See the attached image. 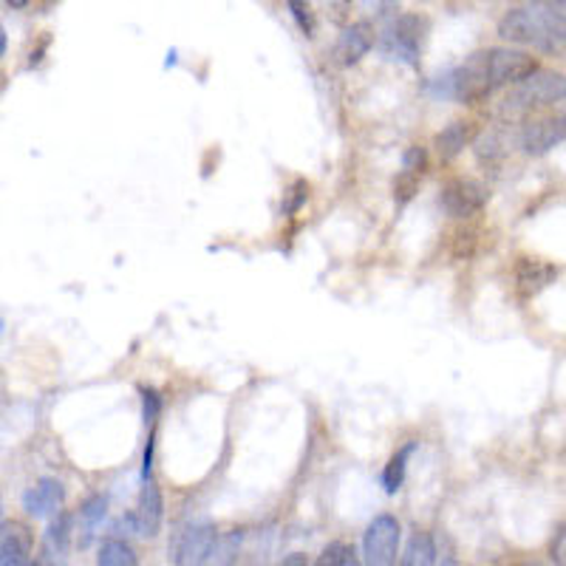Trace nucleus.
I'll use <instances>...</instances> for the list:
<instances>
[{
	"label": "nucleus",
	"mask_w": 566,
	"mask_h": 566,
	"mask_svg": "<svg viewBox=\"0 0 566 566\" xmlns=\"http://www.w3.org/2000/svg\"><path fill=\"white\" fill-rule=\"evenodd\" d=\"M538 72V60L521 49L474 51L456 72L448 77V93L465 105H476L493 97L499 88L524 83Z\"/></svg>",
	"instance_id": "1"
},
{
	"label": "nucleus",
	"mask_w": 566,
	"mask_h": 566,
	"mask_svg": "<svg viewBox=\"0 0 566 566\" xmlns=\"http://www.w3.org/2000/svg\"><path fill=\"white\" fill-rule=\"evenodd\" d=\"M499 37L550 58H566V23L541 0H532L530 7L510 9L499 21Z\"/></svg>",
	"instance_id": "2"
},
{
	"label": "nucleus",
	"mask_w": 566,
	"mask_h": 566,
	"mask_svg": "<svg viewBox=\"0 0 566 566\" xmlns=\"http://www.w3.org/2000/svg\"><path fill=\"white\" fill-rule=\"evenodd\" d=\"M566 102V74L544 72L538 68L532 77L513 86V91L504 97L502 114L504 116H530L532 111L552 108Z\"/></svg>",
	"instance_id": "3"
},
{
	"label": "nucleus",
	"mask_w": 566,
	"mask_h": 566,
	"mask_svg": "<svg viewBox=\"0 0 566 566\" xmlns=\"http://www.w3.org/2000/svg\"><path fill=\"white\" fill-rule=\"evenodd\" d=\"M428 32V21L419 15H400L386 26L380 37V49L386 51V58L400 60L405 65L419 63L423 54V40Z\"/></svg>",
	"instance_id": "4"
},
{
	"label": "nucleus",
	"mask_w": 566,
	"mask_h": 566,
	"mask_svg": "<svg viewBox=\"0 0 566 566\" xmlns=\"http://www.w3.org/2000/svg\"><path fill=\"white\" fill-rule=\"evenodd\" d=\"M215 541H218V530L215 524L199 521L181 527L176 536H173L171 544V561L173 566H204L213 552Z\"/></svg>",
	"instance_id": "5"
},
{
	"label": "nucleus",
	"mask_w": 566,
	"mask_h": 566,
	"mask_svg": "<svg viewBox=\"0 0 566 566\" xmlns=\"http://www.w3.org/2000/svg\"><path fill=\"white\" fill-rule=\"evenodd\" d=\"M400 521L394 516L374 518L366 527V536H363V561L366 566H397V555H400Z\"/></svg>",
	"instance_id": "6"
},
{
	"label": "nucleus",
	"mask_w": 566,
	"mask_h": 566,
	"mask_svg": "<svg viewBox=\"0 0 566 566\" xmlns=\"http://www.w3.org/2000/svg\"><path fill=\"white\" fill-rule=\"evenodd\" d=\"M561 142H566V116H536L518 130V148L527 156H544Z\"/></svg>",
	"instance_id": "7"
},
{
	"label": "nucleus",
	"mask_w": 566,
	"mask_h": 566,
	"mask_svg": "<svg viewBox=\"0 0 566 566\" xmlns=\"http://www.w3.org/2000/svg\"><path fill=\"white\" fill-rule=\"evenodd\" d=\"M439 204L451 218H470L488 204V187L476 179H451L442 187Z\"/></svg>",
	"instance_id": "8"
},
{
	"label": "nucleus",
	"mask_w": 566,
	"mask_h": 566,
	"mask_svg": "<svg viewBox=\"0 0 566 566\" xmlns=\"http://www.w3.org/2000/svg\"><path fill=\"white\" fill-rule=\"evenodd\" d=\"M65 502V488L63 481L58 479H40L37 485H32L26 493H23L21 504L23 510L35 518H51L60 516V507Z\"/></svg>",
	"instance_id": "9"
},
{
	"label": "nucleus",
	"mask_w": 566,
	"mask_h": 566,
	"mask_svg": "<svg viewBox=\"0 0 566 566\" xmlns=\"http://www.w3.org/2000/svg\"><path fill=\"white\" fill-rule=\"evenodd\" d=\"M374 46V26L366 21L352 23L340 32L335 43V58L340 65H357Z\"/></svg>",
	"instance_id": "10"
},
{
	"label": "nucleus",
	"mask_w": 566,
	"mask_h": 566,
	"mask_svg": "<svg viewBox=\"0 0 566 566\" xmlns=\"http://www.w3.org/2000/svg\"><path fill=\"white\" fill-rule=\"evenodd\" d=\"M162 518H165V502H162V490L153 481H144L139 504L134 510V521H137V536L156 538L162 530Z\"/></svg>",
	"instance_id": "11"
},
{
	"label": "nucleus",
	"mask_w": 566,
	"mask_h": 566,
	"mask_svg": "<svg viewBox=\"0 0 566 566\" xmlns=\"http://www.w3.org/2000/svg\"><path fill=\"white\" fill-rule=\"evenodd\" d=\"M558 278V269L550 261L541 259H518L516 264V289L524 298H532L541 289H546L552 280Z\"/></svg>",
	"instance_id": "12"
},
{
	"label": "nucleus",
	"mask_w": 566,
	"mask_h": 566,
	"mask_svg": "<svg viewBox=\"0 0 566 566\" xmlns=\"http://www.w3.org/2000/svg\"><path fill=\"white\" fill-rule=\"evenodd\" d=\"M32 538L21 524L3 521V536H0V566H32L29 564Z\"/></svg>",
	"instance_id": "13"
},
{
	"label": "nucleus",
	"mask_w": 566,
	"mask_h": 566,
	"mask_svg": "<svg viewBox=\"0 0 566 566\" xmlns=\"http://www.w3.org/2000/svg\"><path fill=\"white\" fill-rule=\"evenodd\" d=\"M474 137H476L474 123H451L442 134H437L433 148H437L442 162H451V159H456L462 151H465L467 144L474 142Z\"/></svg>",
	"instance_id": "14"
},
{
	"label": "nucleus",
	"mask_w": 566,
	"mask_h": 566,
	"mask_svg": "<svg viewBox=\"0 0 566 566\" xmlns=\"http://www.w3.org/2000/svg\"><path fill=\"white\" fill-rule=\"evenodd\" d=\"M437 552L439 550L430 532H416L408 541V546H405L400 566H433L437 564Z\"/></svg>",
	"instance_id": "15"
},
{
	"label": "nucleus",
	"mask_w": 566,
	"mask_h": 566,
	"mask_svg": "<svg viewBox=\"0 0 566 566\" xmlns=\"http://www.w3.org/2000/svg\"><path fill=\"white\" fill-rule=\"evenodd\" d=\"M97 566H139V558L128 541H123V538H108L100 546Z\"/></svg>",
	"instance_id": "16"
},
{
	"label": "nucleus",
	"mask_w": 566,
	"mask_h": 566,
	"mask_svg": "<svg viewBox=\"0 0 566 566\" xmlns=\"http://www.w3.org/2000/svg\"><path fill=\"white\" fill-rule=\"evenodd\" d=\"M241 541H244V536L238 530L218 536V541H215L213 552H210V558L204 566H236L238 555H241Z\"/></svg>",
	"instance_id": "17"
},
{
	"label": "nucleus",
	"mask_w": 566,
	"mask_h": 566,
	"mask_svg": "<svg viewBox=\"0 0 566 566\" xmlns=\"http://www.w3.org/2000/svg\"><path fill=\"white\" fill-rule=\"evenodd\" d=\"M105 510H108L105 495H91V499L79 507V532H83L79 546H86L88 541H91L93 530H97V527L102 524V518H105Z\"/></svg>",
	"instance_id": "18"
},
{
	"label": "nucleus",
	"mask_w": 566,
	"mask_h": 566,
	"mask_svg": "<svg viewBox=\"0 0 566 566\" xmlns=\"http://www.w3.org/2000/svg\"><path fill=\"white\" fill-rule=\"evenodd\" d=\"M416 444H405L400 453H394L391 456V462L386 465V470H382V488H386L388 495H394L397 490L402 488V479H405V462H408V456L414 453Z\"/></svg>",
	"instance_id": "19"
},
{
	"label": "nucleus",
	"mask_w": 566,
	"mask_h": 566,
	"mask_svg": "<svg viewBox=\"0 0 566 566\" xmlns=\"http://www.w3.org/2000/svg\"><path fill=\"white\" fill-rule=\"evenodd\" d=\"M68 538H72V516H68V513H60L49 527V544L58 550V555H63L65 546H68Z\"/></svg>",
	"instance_id": "20"
},
{
	"label": "nucleus",
	"mask_w": 566,
	"mask_h": 566,
	"mask_svg": "<svg viewBox=\"0 0 566 566\" xmlns=\"http://www.w3.org/2000/svg\"><path fill=\"white\" fill-rule=\"evenodd\" d=\"M287 3L294 23H298V29H301L306 37H315L317 23H315V15H312V7H309L306 0H287Z\"/></svg>",
	"instance_id": "21"
},
{
	"label": "nucleus",
	"mask_w": 566,
	"mask_h": 566,
	"mask_svg": "<svg viewBox=\"0 0 566 566\" xmlns=\"http://www.w3.org/2000/svg\"><path fill=\"white\" fill-rule=\"evenodd\" d=\"M416 187H419V176H416V173L402 171L394 181V201H397V204H405V201L414 199Z\"/></svg>",
	"instance_id": "22"
},
{
	"label": "nucleus",
	"mask_w": 566,
	"mask_h": 566,
	"mask_svg": "<svg viewBox=\"0 0 566 566\" xmlns=\"http://www.w3.org/2000/svg\"><path fill=\"white\" fill-rule=\"evenodd\" d=\"M345 558H349V546L340 544V541H331L326 550L320 552L315 566H345Z\"/></svg>",
	"instance_id": "23"
},
{
	"label": "nucleus",
	"mask_w": 566,
	"mask_h": 566,
	"mask_svg": "<svg viewBox=\"0 0 566 566\" xmlns=\"http://www.w3.org/2000/svg\"><path fill=\"white\" fill-rule=\"evenodd\" d=\"M425 162H428V153H425V148H419V144H411L408 151L402 153V171H408V173H423Z\"/></svg>",
	"instance_id": "24"
},
{
	"label": "nucleus",
	"mask_w": 566,
	"mask_h": 566,
	"mask_svg": "<svg viewBox=\"0 0 566 566\" xmlns=\"http://www.w3.org/2000/svg\"><path fill=\"white\" fill-rule=\"evenodd\" d=\"M550 561L555 566H566V521L561 524L558 530H555V536H552Z\"/></svg>",
	"instance_id": "25"
},
{
	"label": "nucleus",
	"mask_w": 566,
	"mask_h": 566,
	"mask_svg": "<svg viewBox=\"0 0 566 566\" xmlns=\"http://www.w3.org/2000/svg\"><path fill=\"white\" fill-rule=\"evenodd\" d=\"M159 408H162V402H159L156 391H153V388H142V416H144V425L156 423Z\"/></svg>",
	"instance_id": "26"
},
{
	"label": "nucleus",
	"mask_w": 566,
	"mask_h": 566,
	"mask_svg": "<svg viewBox=\"0 0 566 566\" xmlns=\"http://www.w3.org/2000/svg\"><path fill=\"white\" fill-rule=\"evenodd\" d=\"M289 193H292V196H289V201H287V213H294V210H301L303 201L309 199V185L303 179H298Z\"/></svg>",
	"instance_id": "27"
},
{
	"label": "nucleus",
	"mask_w": 566,
	"mask_h": 566,
	"mask_svg": "<svg viewBox=\"0 0 566 566\" xmlns=\"http://www.w3.org/2000/svg\"><path fill=\"white\" fill-rule=\"evenodd\" d=\"M366 12H374V15H386L394 9V0H360Z\"/></svg>",
	"instance_id": "28"
},
{
	"label": "nucleus",
	"mask_w": 566,
	"mask_h": 566,
	"mask_svg": "<svg viewBox=\"0 0 566 566\" xmlns=\"http://www.w3.org/2000/svg\"><path fill=\"white\" fill-rule=\"evenodd\" d=\"M278 566H309V558L306 552H289L287 558L280 561Z\"/></svg>",
	"instance_id": "29"
},
{
	"label": "nucleus",
	"mask_w": 566,
	"mask_h": 566,
	"mask_svg": "<svg viewBox=\"0 0 566 566\" xmlns=\"http://www.w3.org/2000/svg\"><path fill=\"white\" fill-rule=\"evenodd\" d=\"M433 566H462L460 558L453 555V550H439L437 552V564Z\"/></svg>",
	"instance_id": "30"
},
{
	"label": "nucleus",
	"mask_w": 566,
	"mask_h": 566,
	"mask_svg": "<svg viewBox=\"0 0 566 566\" xmlns=\"http://www.w3.org/2000/svg\"><path fill=\"white\" fill-rule=\"evenodd\" d=\"M541 3H544V7H550L552 12H555V15H558L561 21L566 23V0H541Z\"/></svg>",
	"instance_id": "31"
},
{
	"label": "nucleus",
	"mask_w": 566,
	"mask_h": 566,
	"mask_svg": "<svg viewBox=\"0 0 566 566\" xmlns=\"http://www.w3.org/2000/svg\"><path fill=\"white\" fill-rule=\"evenodd\" d=\"M345 566H366V561L360 558L357 552H354L352 546H349V558H345Z\"/></svg>",
	"instance_id": "32"
},
{
	"label": "nucleus",
	"mask_w": 566,
	"mask_h": 566,
	"mask_svg": "<svg viewBox=\"0 0 566 566\" xmlns=\"http://www.w3.org/2000/svg\"><path fill=\"white\" fill-rule=\"evenodd\" d=\"M29 3H32V0H7L9 9H26Z\"/></svg>",
	"instance_id": "33"
},
{
	"label": "nucleus",
	"mask_w": 566,
	"mask_h": 566,
	"mask_svg": "<svg viewBox=\"0 0 566 566\" xmlns=\"http://www.w3.org/2000/svg\"><path fill=\"white\" fill-rule=\"evenodd\" d=\"M0 51L7 54V29H0Z\"/></svg>",
	"instance_id": "34"
},
{
	"label": "nucleus",
	"mask_w": 566,
	"mask_h": 566,
	"mask_svg": "<svg viewBox=\"0 0 566 566\" xmlns=\"http://www.w3.org/2000/svg\"><path fill=\"white\" fill-rule=\"evenodd\" d=\"M518 566H544V564H538V561H524V564H518Z\"/></svg>",
	"instance_id": "35"
},
{
	"label": "nucleus",
	"mask_w": 566,
	"mask_h": 566,
	"mask_svg": "<svg viewBox=\"0 0 566 566\" xmlns=\"http://www.w3.org/2000/svg\"><path fill=\"white\" fill-rule=\"evenodd\" d=\"M49 566H65L63 561H49Z\"/></svg>",
	"instance_id": "36"
}]
</instances>
